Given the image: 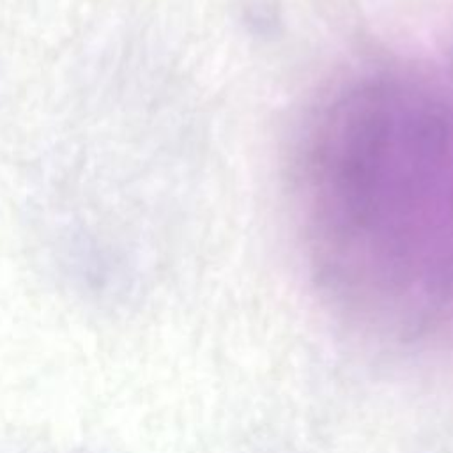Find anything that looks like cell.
<instances>
[{
  "instance_id": "cell-1",
  "label": "cell",
  "mask_w": 453,
  "mask_h": 453,
  "mask_svg": "<svg viewBox=\"0 0 453 453\" xmlns=\"http://www.w3.org/2000/svg\"><path fill=\"white\" fill-rule=\"evenodd\" d=\"M57 267L81 296L119 304L131 287V265L120 244L81 225L62 228L55 246Z\"/></svg>"
}]
</instances>
